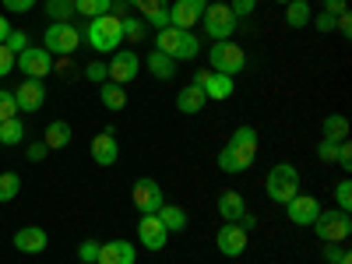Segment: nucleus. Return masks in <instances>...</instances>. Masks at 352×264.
Wrapping results in <instances>:
<instances>
[{
  "label": "nucleus",
  "instance_id": "18",
  "mask_svg": "<svg viewBox=\"0 0 352 264\" xmlns=\"http://www.w3.org/2000/svg\"><path fill=\"white\" fill-rule=\"evenodd\" d=\"M138 240H141L144 250H162V247H166L169 232H166V226L159 222V215H141V222H138Z\"/></svg>",
  "mask_w": 352,
  "mask_h": 264
},
{
  "label": "nucleus",
  "instance_id": "5",
  "mask_svg": "<svg viewBox=\"0 0 352 264\" xmlns=\"http://www.w3.org/2000/svg\"><path fill=\"white\" fill-rule=\"evenodd\" d=\"M201 25H204V32H208L215 43H222V39H232V36H236V28H240L236 14L229 11V4H226V0H215V4H208V8H204V14H201Z\"/></svg>",
  "mask_w": 352,
  "mask_h": 264
},
{
  "label": "nucleus",
  "instance_id": "33",
  "mask_svg": "<svg viewBox=\"0 0 352 264\" xmlns=\"http://www.w3.org/2000/svg\"><path fill=\"white\" fill-rule=\"evenodd\" d=\"M74 0H46V18L50 21H71Z\"/></svg>",
  "mask_w": 352,
  "mask_h": 264
},
{
  "label": "nucleus",
  "instance_id": "39",
  "mask_svg": "<svg viewBox=\"0 0 352 264\" xmlns=\"http://www.w3.org/2000/svg\"><path fill=\"white\" fill-rule=\"evenodd\" d=\"M78 261H81V264H96V261H99V240H85V243L78 247Z\"/></svg>",
  "mask_w": 352,
  "mask_h": 264
},
{
  "label": "nucleus",
  "instance_id": "52",
  "mask_svg": "<svg viewBox=\"0 0 352 264\" xmlns=\"http://www.w3.org/2000/svg\"><path fill=\"white\" fill-rule=\"evenodd\" d=\"M8 36H11V21H8L4 14H0V43H4Z\"/></svg>",
  "mask_w": 352,
  "mask_h": 264
},
{
  "label": "nucleus",
  "instance_id": "26",
  "mask_svg": "<svg viewBox=\"0 0 352 264\" xmlns=\"http://www.w3.org/2000/svg\"><path fill=\"white\" fill-rule=\"evenodd\" d=\"M144 67H148V71H152V78H159V81L176 78V60H173V56H166V53H159V50H152V53H148Z\"/></svg>",
  "mask_w": 352,
  "mask_h": 264
},
{
  "label": "nucleus",
  "instance_id": "16",
  "mask_svg": "<svg viewBox=\"0 0 352 264\" xmlns=\"http://www.w3.org/2000/svg\"><path fill=\"white\" fill-rule=\"evenodd\" d=\"M285 215H289V222H292V226H314V222H317V215H320V201L300 190L296 197H292V201L285 204Z\"/></svg>",
  "mask_w": 352,
  "mask_h": 264
},
{
  "label": "nucleus",
  "instance_id": "9",
  "mask_svg": "<svg viewBox=\"0 0 352 264\" xmlns=\"http://www.w3.org/2000/svg\"><path fill=\"white\" fill-rule=\"evenodd\" d=\"M106 71H109V81H113V85H124V88H127V85L138 78V71H141V56H138L134 50H116V53L109 56Z\"/></svg>",
  "mask_w": 352,
  "mask_h": 264
},
{
  "label": "nucleus",
  "instance_id": "4",
  "mask_svg": "<svg viewBox=\"0 0 352 264\" xmlns=\"http://www.w3.org/2000/svg\"><path fill=\"white\" fill-rule=\"evenodd\" d=\"M208 71H219V74H229V78H236V74H243V67H247V50L243 46H236L232 39H222V43H215L212 50H208Z\"/></svg>",
  "mask_w": 352,
  "mask_h": 264
},
{
  "label": "nucleus",
  "instance_id": "46",
  "mask_svg": "<svg viewBox=\"0 0 352 264\" xmlns=\"http://www.w3.org/2000/svg\"><path fill=\"white\" fill-rule=\"evenodd\" d=\"M335 155H338V144L335 141H320L317 144V159L320 162H335Z\"/></svg>",
  "mask_w": 352,
  "mask_h": 264
},
{
  "label": "nucleus",
  "instance_id": "49",
  "mask_svg": "<svg viewBox=\"0 0 352 264\" xmlns=\"http://www.w3.org/2000/svg\"><path fill=\"white\" fill-rule=\"evenodd\" d=\"M320 4H324V11H328V14H335V18L349 11V0H320Z\"/></svg>",
  "mask_w": 352,
  "mask_h": 264
},
{
  "label": "nucleus",
  "instance_id": "15",
  "mask_svg": "<svg viewBox=\"0 0 352 264\" xmlns=\"http://www.w3.org/2000/svg\"><path fill=\"white\" fill-rule=\"evenodd\" d=\"M88 152H92V162H96V166L109 169L116 159H120V144H116V131H113V127L99 131V134L92 138V144H88Z\"/></svg>",
  "mask_w": 352,
  "mask_h": 264
},
{
  "label": "nucleus",
  "instance_id": "30",
  "mask_svg": "<svg viewBox=\"0 0 352 264\" xmlns=\"http://www.w3.org/2000/svg\"><path fill=\"white\" fill-rule=\"evenodd\" d=\"M25 124L18 120V116H11V120H4L0 124V144H4V148H14V144H21L25 141Z\"/></svg>",
  "mask_w": 352,
  "mask_h": 264
},
{
  "label": "nucleus",
  "instance_id": "36",
  "mask_svg": "<svg viewBox=\"0 0 352 264\" xmlns=\"http://www.w3.org/2000/svg\"><path fill=\"white\" fill-rule=\"evenodd\" d=\"M197 53H201V39H197L194 32H187L184 43H180V53H176V60H194Z\"/></svg>",
  "mask_w": 352,
  "mask_h": 264
},
{
  "label": "nucleus",
  "instance_id": "40",
  "mask_svg": "<svg viewBox=\"0 0 352 264\" xmlns=\"http://www.w3.org/2000/svg\"><path fill=\"white\" fill-rule=\"evenodd\" d=\"M335 166L342 173H352V144L349 141H338V155H335Z\"/></svg>",
  "mask_w": 352,
  "mask_h": 264
},
{
  "label": "nucleus",
  "instance_id": "48",
  "mask_svg": "<svg viewBox=\"0 0 352 264\" xmlns=\"http://www.w3.org/2000/svg\"><path fill=\"white\" fill-rule=\"evenodd\" d=\"M11 67H14V53H11L4 43H0V78L11 74Z\"/></svg>",
  "mask_w": 352,
  "mask_h": 264
},
{
  "label": "nucleus",
  "instance_id": "1",
  "mask_svg": "<svg viewBox=\"0 0 352 264\" xmlns=\"http://www.w3.org/2000/svg\"><path fill=\"white\" fill-rule=\"evenodd\" d=\"M257 131L254 127H236L232 131V138L222 144V152H219V169L229 173V176H236V173H247L257 159Z\"/></svg>",
  "mask_w": 352,
  "mask_h": 264
},
{
  "label": "nucleus",
  "instance_id": "2",
  "mask_svg": "<svg viewBox=\"0 0 352 264\" xmlns=\"http://www.w3.org/2000/svg\"><path fill=\"white\" fill-rule=\"evenodd\" d=\"M264 194H268L272 204H285L300 194V169L292 162H275L268 169V176H264Z\"/></svg>",
  "mask_w": 352,
  "mask_h": 264
},
{
  "label": "nucleus",
  "instance_id": "28",
  "mask_svg": "<svg viewBox=\"0 0 352 264\" xmlns=\"http://www.w3.org/2000/svg\"><path fill=\"white\" fill-rule=\"evenodd\" d=\"M155 215H159V222L166 226V232H184V229H187V212L180 208V204H162Z\"/></svg>",
  "mask_w": 352,
  "mask_h": 264
},
{
  "label": "nucleus",
  "instance_id": "21",
  "mask_svg": "<svg viewBox=\"0 0 352 264\" xmlns=\"http://www.w3.org/2000/svg\"><path fill=\"white\" fill-rule=\"evenodd\" d=\"M204 106H208V96H204V88L201 85H184L180 92H176V109H180L184 116H197Z\"/></svg>",
  "mask_w": 352,
  "mask_h": 264
},
{
  "label": "nucleus",
  "instance_id": "32",
  "mask_svg": "<svg viewBox=\"0 0 352 264\" xmlns=\"http://www.w3.org/2000/svg\"><path fill=\"white\" fill-rule=\"evenodd\" d=\"M18 190H21V176H18L14 169H8V173H0V204H8V201H14V197H18Z\"/></svg>",
  "mask_w": 352,
  "mask_h": 264
},
{
  "label": "nucleus",
  "instance_id": "45",
  "mask_svg": "<svg viewBox=\"0 0 352 264\" xmlns=\"http://www.w3.org/2000/svg\"><path fill=\"white\" fill-rule=\"evenodd\" d=\"M4 4V11H11V14H25V11H32L39 0H0Z\"/></svg>",
  "mask_w": 352,
  "mask_h": 264
},
{
  "label": "nucleus",
  "instance_id": "19",
  "mask_svg": "<svg viewBox=\"0 0 352 264\" xmlns=\"http://www.w3.org/2000/svg\"><path fill=\"white\" fill-rule=\"evenodd\" d=\"M138 261V250L131 240H109V243H99V261L96 264H134Z\"/></svg>",
  "mask_w": 352,
  "mask_h": 264
},
{
  "label": "nucleus",
  "instance_id": "47",
  "mask_svg": "<svg viewBox=\"0 0 352 264\" xmlns=\"http://www.w3.org/2000/svg\"><path fill=\"white\" fill-rule=\"evenodd\" d=\"M25 155H28V162H43L50 155V148H46L43 141H36V144H28V148H25Z\"/></svg>",
  "mask_w": 352,
  "mask_h": 264
},
{
  "label": "nucleus",
  "instance_id": "13",
  "mask_svg": "<svg viewBox=\"0 0 352 264\" xmlns=\"http://www.w3.org/2000/svg\"><path fill=\"white\" fill-rule=\"evenodd\" d=\"M14 102H18V113H39L46 106V81L25 78L14 92Z\"/></svg>",
  "mask_w": 352,
  "mask_h": 264
},
{
  "label": "nucleus",
  "instance_id": "11",
  "mask_svg": "<svg viewBox=\"0 0 352 264\" xmlns=\"http://www.w3.org/2000/svg\"><path fill=\"white\" fill-rule=\"evenodd\" d=\"M208 4H212V0H173V4H169V25L190 32V28L201 21V14H204Z\"/></svg>",
  "mask_w": 352,
  "mask_h": 264
},
{
  "label": "nucleus",
  "instance_id": "53",
  "mask_svg": "<svg viewBox=\"0 0 352 264\" xmlns=\"http://www.w3.org/2000/svg\"><path fill=\"white\" fill-rule=\"evenodd\" d=\"M275 4H282V8H285V4H289V0H275Z\"/></svg>",
  "mask_w": 352,
  "mask_h": 264
},
{
  "label": "nucleus",
  "instance_id": "10",
  "mask_svg": "<svg viewBox=\"0 0 352 264\" xmlns=\"http://www.w3.org/2000/svg\"><path fill=\"white\" fill-rule=\"evenodd\" d=\"M194 85L204 88L208 102H222V99H229L232 92H236V81H232L229 74H219V71H197L194 74Z\"/></svg>",
  "mask_w": 352,
  "mask_h": 264
},
{
  "label": "nucleus",
  "instance_id": "14",
  "mask_svg": "<svg viewBox=\"0 0 352 264\" xmlns=\"http://www.w3.org/2000/svg\"><path fill=\"white\" fill-rule=\"evenodd\" d=\"M215 243H219V254L222 257H243L247 254V229L236 226V222H222Z\"/></svg>",
  "mask_w": 352,
  "mask_h": 264
},
{
  "label": "nucleus",
  "instance_id": "41",
  "mask_svg": "<svg viewBox=\"0 0 352 264\" xmlns=\"http://www.w3.org/2000/svg\"><path fill=\"white\" fill-rule=\"evenodd\" d=\"M4 46H8V50L18 56L21 50H28V32H14V28H11V36L4 39Z\"/></svg>",
  "mask_w": 352,
  "mask_h": 264
},
{
  "label": "nucleus",
  "instance_id": "3",
  "mask_svg": "<svg viewBox=\"0 0 352 264\" xmlns=\"http://www.w3.org/2000/svg\"><path fill=\"white\" fill-rule=\"evenodd\" d=\"M85 43L92 46L96 53H116L120 43H124V21L116 14L92 18V21H88V32H85Z\"/></svg>",
  "mask_w": 352,
  "mask_h": 264
},
{
  "label": "nucleus",
  "instance_id": "38",
  "mask_svg": "<svg viewBox=\"0 0 352 264\" xmlns=\"http://www.w3.org/2000/svg\"><path fill=\"white\" fill-rule=\"evenodd\" d=\"M324 264H352V257H349V250H345V247L328 243V247H324Z\"/></svg>",
  "mask_w": 352,
  "mask_h": 264
},
{
  "label": "nucleus",
  "instance_id": "42",
  "mask_svg": "<svg viewBox=\"0 0 352 264\" xmlns=\"http://www.w3.org/2000/svg\"><path fill=\"white\" fill-rule=\"evenodd\" d=\"M85 78H88V81H96V85H102V81L109 78V71H106V64H102V60H92V64L85 67Z\"/></svg>",
  "mask_w": 352,
  "mask_h": 264
},
{
  "label": "nucleus",
  "instance_id": "31",
  "mask_svg": "<svg viewBox=\"0 0 352 264\" xmlns=\"http://www.w3.org/2000/svg\"><path fill=\"white\" fill-rule=\"evenodd\" d=\"M109 8H113V0H74V14H81L88 21L109 14Z\"/></svg>",
  "mask_w": 352,
  "mask_h": 264
},
{
  "label": "nucleus",
  "instance_id": "6",
  "mask_svg": "<svg viewBox=\"0 0 352 264\" xmlns=\"http://www.w3.org/2000/svg\"><path fill=\"white\" fill-rule=\"evenodd\" d=\"M314 232H317V240L320 243H345L349 236H352V215L349 212H324L320 208V215H317V222L310 226Z\"/></svg>",
  "mask_w": 352,
  "mask_h": 264
},
{
  "label": "nucleus",
  "instance_id": "25",
  "mask_svg": "<svg viewBox=\"0 0 352 264\" xmlns=\"http://www.w3.org/2000/svg\"><path fill=\"white\" fill-rule=\"evenodd\" d=\"M99 99H102L106 109L120 113V109H127V88L124 85H113V81H102L99 85Z\"/></svg>",
  "mask_w": 352,
  "mask_h": 264
},
{
  "label": "nucleus",
  "instance_id": "37",
  "mask_svg": "<svg viewBox=\"0 0 352 264\" xmlns=\"http://www.w3.org/2000/svg\"><path fill=\"white\" fill-rule=\"evenodd\" d=\"M11 116H18L14 92H8V88H0V124H4V120H11Z\"/></svg>",
  "mask_w": 352,
  "mask_h": 264
},
{
  "label": "nucleus",
  "instance_id": "51",
  "mask_svg": "<svg viewBox=\"0 0 352 264\" xmlns=\"http://www.w3.org/2000/svg\"><path fill=\"white\" fill-rule=\"evenodd\" d=\"M236 226H243V229H247V232H250V229H254V226H257V219H254V215H250V212H243V215H240V219H236Z\"/></svg>",
  "mask_w": 352,
  "mask_h": 264
},
{
  "label": "nucleus",
  "instance_id": "23",
  "mask_svg": "<svg viewBox=\"0 0 352 264\" xmlns=\"http://www.w3.org/2000/svg\"><path fill=\"white\" fill-rule=\"evenodd\" d=\"M184 28H176V25H166V28H159L155 32V50L159 53H166V56H173L176 60V53H180V43H184Z\"/></svg>",
  "mask_w": 352,
  "mask_h": 264
},
{
  "label": "nucleus",
  "instance_id": "50",
  "mask_svg": "<svg viewBox=\"0 0 352 264\" xmlns=\"http://www.w3.org/2000/svg\"><path fill=\"white\" fill-rule=\"evenodd\" d=\"M335 28L349 39V36H352V14H349V11H345V14H338V18H335Z\"/></svg>",
  "mask_w": 352,
  "mask_h": 264
},
{
  "label": "nucleus",
  "instance_id": "27",
  "mask_svg": "<svg viewBox=\"0 0 352 264\" xmlns=\"http://www.w3.org/2000/svg\"><path fill=\"white\" fill-rule=\"evenodd\" d=\"M310 18H314L310 0H289V4H285V25L289 28H307Z\"/></svg>",
  "mask_w": 352,
  "mask_h": 264
},
{
  "label": "nucleus",
  "instance_id": "29",
  "mask_svg": "<svg viewBox=\"0 0 352 264\" xmlns=\"http://www.w3.org/2000/svg\"><path fill=\"white\" fill-rule=\"evenodd\" d=\"M320 131H324V141H349V120L342 113H328L324 124H320Z\"/></svg>",
  "mask_w": 352,
  "mask_h": 264
},
{
  "label": "nucleus",
  "instance_id": "17",
  "mask_svg": "<svg viewBox=\"0 0 352 264\" xmlns=\"http://www.w3.org/2000/svg\"><path fill=\"white\" fill-rule=\"evenodd\" d=\"M127 8H134L138 18L144 25H152L155 32L169 25V0H127Z\"/></svg>",
  "mask_w": 352,
  "mask_h": 264
},
{
  "label": "nucleus",
  "instance_id": "43",
  "mask_svg": "<svg viewBox=\"0 0 352 264\" xmlns=\"http://www.w3.org/2000/svg\"><path fill=\"white\" fill-rule=\"evenodd\" d=\"M310 25L317 28V32H335V14L320 11V14H314V18H310Z\"/></svg>",
  "mask_w": 352,
  "mask_h": 264
},
{
  "label": "nucleus",
  "instance_id": "20",
  "mask_svg": "<svg viewBox=\"0 0 352 264\" xmlns=\"http://www.w3.org/2000/svg\"><path fill=\"white\" fill-rule=\"evenodd\" d=\"M14 247L21 254H43L50 247V236H46V229L43 226H21L14 232Z\"/></svg>",
  "mask_w": 352,
  "mask_h": 264
},
{
  "label": "nucleus",
  "instance_id": "34",
  "mask_svg": "<svg viewBox=\"0 0 352 264\" xmlns=\"http://www.w3.org/2000/svg\"><path fill=\"white\" fill-rule=\"evenodd\" d=\"M120 21H124V39H131V43H141L144 36H148V25H144L141 18L127 14V18H120Z\"/></svg>",
  "mask_w": 352,
  "mask_h": 264
},
{
  "label": "nucleus",
  "instance_id": "8",
  "mask_svg": "<svg viewBox=\"0 0 352 264\" xmlns=\"http://www.w3.org/2000/svg\"><path fill=\"white\" fill-rule=\"evenodd\" d=\"M131 201H134V208L141 215H155L166 204L162 201V184L152 180V176H141V180H134V187H131Z\"/></svg>",
  "mask_w": 352,
  "mask_h": 264
},
{
  "label": "nucleus",
  "instance_id": "12",
  "mask_svg": "<svg viewBox=\"0 0 352 264\" xmlns=\"http://www.w3.org/2000/svg\"><path fill=\"white\" fill-rule=\"evenodd\" d=\"M14 64L21 67V74L25 78H50L53 74V56L46 53V50H32V46H28V50H21L18 56H14Z\"/></svg>",
  "mask_w": 352,
  "mask_h": 264
},
{
  "label": "nucleus",
  "instance_id": "7",
  "mask_svg": "<svg viewBox=\"0 0 352 264\" xmlns=\"http://www.w3.org/2000/svg\"><path fill=\"white\" fill-rule=\"evenodd\" d=\"M81 39H85V36L78 32L71 21H53V25L46 28V39H43L46 46H43V50H46L50 56H53V53H56V56H71V53H78Z\"/></svg>",
  "mask_w": 352,
  "mask_h": 264
},
{
  "label": "nucleus",
  "instance_id": "24",
  "mask_svg": "<svg viewBox=\"0 0 352 264\" xmlns=\"http://www.w3.org/2000/svg\"><path fill=\"white\" fill-rule=\"evenodd\" d=\"M71 124L67 120H53L50 127H46V134H43V144H46V148L50 152H60V148H67V144H71Z\"/></svg>",
  "mask_w": 352,
  "mask_h": 264
},
{
  "label": "nucleus",
  "instance_id": "35",
  "mask_svg": "<svg viewBox=\"0 0 352 264\" xmlns=\"http://www.w3.org/2000/svg\"><path fill=\"white\" fill-rule=\"evenodd\" d=\"M335 201H338V212H352V180L349 176L335 184Z\"/></svg>",
  "mask_w": 352,
  "mask_h": 264
},
{
  "label": "nucleus",
  "instance_id": "22",
  "mask_svg": "<svg viewBox=\"0 0 352 264\" xmlns=\"http://www.w3.org/2000/svg\"><path fill=\"white\" fill-rule=\"evenodd\" d=\"M243 212H247V201H243L240 190H222L219 194V219L222 222H236Z\"/></svg>",
  "mask_w": 352,
  "mask_h": 264
},
{
  "label": "nucleus",
  "instance_id": "44",
  "mask_svg": "<svg viewBox=\"0 0 352 264\" xmlns=\"http://www.w3.org/2000/svg\"><path fill=\"white\" fill-rule=\"evenodd\" d=\"M254 8H257V0H232V4H229V11L236 14V21H240V18H250Z\"/></svg>",
  "mask_w": 352,
  "mask_h": 264
}]
</instances>
